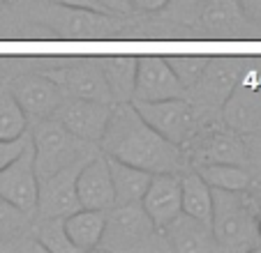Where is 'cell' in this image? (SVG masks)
Wrapping results in <instances>:
<instances>
[{"label": "cell", "mask_w": 261, "mask_h": 253, "mask_svg": "<svg viewBox=\"0 0 261 253\" xmlns=\"http://www.w3.org/2000/svg\"><path fill=\"white\" fill-rule=\"evenodd\" d=\"M86 159L88 156L76 159L74 164L37 180V207L35 209L40 212V216H67L81 207L76 198V175Z\"/></svg>", "instance_id": "8"}, {"label": "cell", "mask_w": 261, "mask_h": 253, "mask_svg": "<svg viewBox=\"0 0 261 253\" xmlns=\"http://www.w3.org/2000/svg\"><path fill=\"white\" fill-rule=\"evenodd\" d=\"M190 143H197L199 154L206 161H229V164H243L250 159L245 138L238 136L233 129H211L201 138H190Z\"/></svg>", "instance_id": "18"}, {"label": "cell", "mask_w": 261, "mask_h": 253, "mask_svg": "<svg viewBox=\"0 0 261 253\" xmlns=\"http://www.w3.org/2000/svg\"><path fill=\"white\" fill-rule=\"evenodd\" d=\"M30 143H33L30 132L21 134L19 138H10V141H3V138H0V168H5V166L12 164L19 154H23L30 147Z\"/></svg>", "instance_id": "29"}, {"label": "cell", "mask_w": 261, "mask_h": 253, "mask_svg": "<svg viewBox=\"0 0 261 253\" xmlns=\"http://www.w3.org/2000/svg\"><path fill=\"white\" fill-rule=\"evenodd\" d=\"M188 94V88L169 67L167 58L141 55L137 58V78H134L132 102H162Z\"/></svg>", "instance_id": "7"}, {"label": "cell", "mask_w": 261, "mask_h": 253, "mask_svg": "<svg viewBox=\"0 0 261 253\" xmlns=\"http://www.w3.org/2000/svg\"><path fill=\"white\" fill-rule=\"evenodd\" d=\"M10 90L25 115L37 117V120L54 117V113L58 111V106L65 99L60 83L46 74H23V76L14 78Z\"/></svg>", "instance_id": "10"}, {"label": "cell", "mask_w": 261, "mask_h": 253, "mask_svg": "<svg viewBox=\"0 0 261 253\" xmlns=\"http://www.w3.org/2000/svg\"><path fill=\"white\" fill-rule=\"evenodd\" d=\"M180 207L185 214L211 224L213 189L203 182V177L197 171H188L180 175Z\"/></svg>", "instance_id": "24"}, {"label": "cell", "mask_w": 261, "mask_h": 253, "mask_svg": "<svg viewBox=\"0 0 261 253\" xmlns=\"http://www.w3.org/2000/svg\"><path fill=\"white\" fill-rule=\"evenodd\" d=\"M197 173L203 177L211 189L224 191H247L252 186V173L243 168V164L229 161H206L197 166Z\"/></svg>", "instance_id": "23"}, {"label": "cell", "mask_w": 261, "mask_h": 253, "mask_svg": "<svg viewBox=\"0 0 261 253\" xmlns=\"http://www.w3.org/2000/svg\"><path fill=\"white\" fill-rule=\"evenodd\" d=\"M0 198L28 214L35 212L37 207V173H35L33 143L12 164L0 168Z\"/></svg>", "instance_id": "11"}, {"label": "cell", "mask_w": 261, "mask_h": 253, "mask_svg": "<svg viewBox=\"0 0 261 253\" xmlns=\"http://www.w3.org/2000/svg\"><path fill=\"white\" fill-rule=\"evenodd\" d=\"M256 216L259 214L247 191L213 189L211 228L217 251H252L261 246Z\"/></svg>", "instance_id": "2"}, {"label": "cell", "mask_w": 261, "mask_h": 253, "mask_svg": "<svg viewBox=\"0 0 261 253\" xmlns=\"http://www.w3.org/2000/svg\"><path fill=\"white\" fill-rule=\"evenodd\" d=\"M241 81V62L233 58H217L208 60L206 72L197 88L201 90V97L208 99L215 106H224L229 94L236 90Z\"/></svg>", "instance_id": "17"}, {"label": "cell", "mask_w": 261, "mask_h": 253, "mask_svg": "<svg viewBox=\"0 0 261 253\" xmlns=\"http://www.w3.org/2000/svg\"><path fill=\"white\" fill-rule=\"evenodd\" d=\"M167 62L173 69V74L180 78L182 85L188 90H192L199 85L203 72H206L208 58H199V55H171V58H167Z\"/></svg>", "instance_id": "27"}, {"label": "cell", "mask_w": 261, "mask_h": 253, "mask_svg": "<svg viewBox=\"0 0 261 253\" xmlns=\"http://www.w3.org/2000/svg\"><path fill=\"white\" fill-rule=\"evenodd\" d=\"M28 132V115L19 106L12 90H0V138L10 141Z\"/></svg>", "instance_id": "26"}, {"label": "cell", "mask_w": 261, "mask_h": 253, "mask_svg": "<svg viewBox=\"0 0 261 253\" xmlns=\"http://www.w3.org/2000/svg\"><path fill=\"white\" fill-rule=\"evenodd\" d=\"M65 233L76 251H93L99 246V239L107 224V209L79 207L63 219Z\"/></svg>", "instance_id": "19"}, {"label": "cell", "mask_w": 261, "mask_h": 253, "mask_svg": "<svg viewBox=\"0 0 261 253\" xmlns=\"http://www.w3.org/2000/svg\"><path fill=\"white\" fill-rule=\"evenodd\" d=\"M236 3L247 21H252L254 25H261V0H236Z\"/></svg>", "instance_id": "31"}, {"label": "cell", "mask_w": 261, "mask_h": 253, "mask_svg": "<svg viewBox=\"0 0 261 253\" xmlns=\"http://www.w3.org/2000/svg\"><path fill=\"white\" fill-rule=\"evenodd\" d=\"M65 216H40V224L35 226V242L42 251L49 253H74V244L65 233Z\"/></svg>", "instance_id": "25"}, {"label": "cell", "mask_w": 261, "mask_h": 253, "mask_svg": "<svg viewBox=\"0 0 261 253\" xmlns=\"http://www.w3.org/2000/svg\"><path fill=\"white\" fill-rule=\"evenodd\" d=\"M33 16L42 28L56 33V37L63 39H111L120 33V23L107 12L79 10V7L56 5L49 0H40L30 5Z\"/></svg>", "instance_id": "3"}, {"label": "cell", "mask_w": 261, "mask_h": 253, "mask_svg": "<svg viewBox=\"0 0 261 253\" xmlns=\"http://www.w3.org/2000/svg\"><path fill=\"white\" fill-rule=\"evenodd\" d=\"M99 65H102L107 88L111 92V102H132L134 78H137V58L114 55V58H102Z\"/></svg>", "instance_id": "22"}, {"label": "cell", "mask_w": 261, "mask_h": 253, "mask_svg": "<svg viewBox=\"0 0 261 253\" xmlns=\"http://www.w3.org/2000/svg\"><path fill=\"white\" fill-rule=\"evenodd\" d=\"M160 237L158 226L146 214L141 203L114 205L107 209V224L97 248L107 251H143Z\"/></svg>", "instance_id": "5"}, {"label": "cell", "mask_w": 261, "mask_h": 253, "mask_svg": "<svg viewBox=\"0 0 261 253\" xmlns=\"http://www.w3.org/2000/svg\"><path fill=\"white\" fill-rule=\"evenodd\" d=\"M256 235H259V244H261V214L256 216Z\"/></svg>", "instance_id": "35"}, {"label": "cell", "mask_w": 261, "mask_h": 253, "mask_svg": "<svg viewBox=\"0 0 261 253\" xmlns=\"http://www.w3.org/2000/svg\"><path fill=\"white\" fill-rule=\"evenodd\" d=\"M49 3H56V5H65V7H79V10H95V12H102L95 0H49Z\"/></svg>", "instance_id": "34"}, {"label": "cell", "mask_w": 261, "mask_h": 253, "mask_svg": "<svg viewBox=\"0 0 261 253\" xmlns=\"http://www.w3.org/2000/svg\"><path fill=\"white\" fill-rule=\"evenodd\" d=\"M199 23L208 37L215 39H238L247 37L254 23L245 19L236 0H206L199 12Z\"/></svg>", "instance_id": "16"}, {"label": "cell", "mask_w": 261, "mask_h": 253, "mask_svg": "<svg viewBox=\"0 0 261 253\" xmlns=\"http://www.w3.org/2000/svg\"><path fill=\"white\" fill-rule=\"evenodd\" d=\"M139 115L167 141L185 145L197 134V111L185 97L162 102H132Z\"/></svg>", "instance_id": "6"}, {"label": "cell", "mask_w": 261, "mask_h": 253, "mask_svg": "<svg viewBox=\"0 0 261 253\" xmlns=\"http://www.w3.org/2000/svg\"><path fill=\"white\" fill-rule=\"evenodd\" d=\"M224 117L227 124L238 134H252L261 129V99L250 90H243L236 85L229 99L224 102Z\"/></svg>", "instance_id": "21"}, {"label": "cell", "mask_w": 261, "mask_h": 253, "mask_svg": "<svg viewBox=\"0 0 261 253\" xmlns=\"http://www.w3.org/2000/svg\"><path fill=\"white\" fill-rule=\"evenodd\" d=\"M160 237L164 239L171 251L176 253H211L217 251L215 237H213V228L208 221L194 219V216L176 214L167 226L160 228Z\"/></svg>", "instance_id": "14"}, {"label": "cell", "mask_w": 261, "mask_h": 253, "mask_svg": "<svg viewBox=\"0 0 261 253\" xmlns=\"http://www.w3.org/2000/svg\"><path fill=\"white\" fill-rule=\"evenodd\" d=\"M99 5V10L107 12L111 16H127L132 14V0H95Z\"/></svg>", "instance_id": "30"}, {"label": "cell", "mask_w": 261, "mask_h": 253, "mask_svg": "<svg viewBox=\"0 0 261 253\" xmlns=\"http://www.w3.org/2000/svg\"><path fill=\"white\" fill-rule=\"evenodd\" d=\"M76 198L81 207L88 209H111L116 205L114 182L109 173L107 154H90L84 161L76 175Z\"/></svg>", "instance_id": "12"}, {"label": "cell", "mask_w": 261, "mask_h": 253, "mask_svg": "<svg viewBox=\"0 0 261 253\" xmlns=\"http://www.w3.org/2000/svg\"><path fill=\"white\" fill-rule=\"evenodd\" d=\"M141 207L153 219L158 230L180 214V175L178 173H153L150 184L141 198Z\"/></svg>", "instance_id": "15"}, {"label": "cell", "mask_w": 261, "mask_h": 253, "mask_svg": "<svg viewBox=\"0 0 261 253\" xmlns=\"http://www.w3.org/2000/svg\"><path fill=\"white\" fill-rule=\"evenodd\" d=\"M109 161V173H111V182H114V196H116V205H125V203H141L143 194H146L148 184L153 173L143 171L139 166L125 164L118 161L114 156H107Z\"/></svg>", "instance_id": "20"}, {"label": "cell", "mask_w": 261, "mask_h": 253, "mask_svg": "<svg viewBox=\"0 0 261 253\" xmlns=\"http://www.w3.org/2000/svg\"><path fill=\"white\" fill-rule=\"evenodd\" d=\"M245 145H247V154L250 159H254L261 166V129L252 134H245Z\"/></svg>", "instance_id": "32"}, {"label": "cell", "mask_w": 261, "mask_h": 253, "mask_svg": "<svg viewBox=\"0 0 261 253\" xmlns=\"http://www.w3.org/2000/svg\"><path fill=\"white\" fill-rule=\"evenodd\" d=\"M99 147L107 156L139 166L150 173H178L185 166L180 145L155 132L139 115L132 102H118L111 106Z\"/></svg>", "instance_id": "1"}, {"label": "cell", "mask_w": 261, "mask_h": 253, "mask_svg": "<svg viewBox=\"0 0 261 253\" xmlns=\"http://www.w3.org/2000/svg\"><path fill=\"white\" fill-rule=\"evenodd\" d=\"M171 0H132V7L134 10H141V12H162L164 7L169 5Z\"/></svg>", "instance_id": "33"}, {"label": "cell", "mask_w": 261, "mask_h": 253, "mask_svg": "<svg viewBox=\"0 0 261 253\" xmlns=\"http://www.w3.org/2000/svg\"><path fill=\"white\" fill-rule=\"evenodd\" d=\"M30 138H33V159L37 180L74 164L76 159L90 156L88 145H95V143L76 138L56 117H42L30 132Z\"/></svg>", "instance_id": "4"}, {"label": "cell", "mask_w": 261, "mask_h": 253, "mask_svg": "<svg viewBox=\"0 0 261 253\" xmlns=\"http://www.w3.org/2000/svg\"><path fill=\"white\" fill-rule=\"evenodd\" d=\"M56 81L60 83V88L69 94V97L79 99H95V102H111V92L107 88L102 74V65L97 58H76L67 60L63 72L58 74Z\"/></svg>", "instance_id": "13"}, {"label": "cell", "mask_w": 261, "mask_h": 253, "mask_svg": "<svg viewBox=\"0 0 261 253\" xmlns=\"http://www.w3.org/2000/svg\"><path fill=\"white\" fill-rule=\"evenodd\" d=\"M111 106L114 104L109 102L69 97L63 99V104L54 113V117L58 122H63L76 138H81L86 143H99L104 126L109 122V115H111Z\"/></svg>", "instance_id": "9"}, {"label": "cell", "mask_w": 261, "mask_h": 253, "mask_svg": "<svg viewBox=\"0 0 261 253\" xmlns=\"http://www.w3.org/2000/svg\"><path fill=\"white\" fill-rule=\"evenodd\" d=\"M28 228V212L0 198V239L16 237Z\"/></svg>", "instance_id": "28"}, {"label": "cell", "mask_w": 261, "mask_h": 253, "mask_svg": "<svg viewBox=\"0 0 261 253\" xmlns=\"http://www.w3.org/2000/svg\"><path fill=\"white\" fill-rule=\"evenodd\" d=\"M256 182L261 184V166H259V171H256Z\"/></svg>", "instance_id": "36"}]
</instances>
